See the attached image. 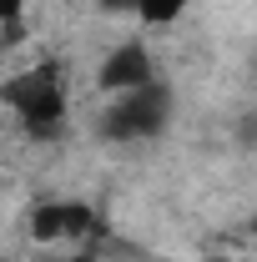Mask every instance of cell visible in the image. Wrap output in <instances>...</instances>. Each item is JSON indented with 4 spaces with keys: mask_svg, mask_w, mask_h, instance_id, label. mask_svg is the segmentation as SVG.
I'll use <instances>...</instances> for the list:
<instances>
[{
    "mask_svg": "<svg viewBox=\"0 0 257 262\" xmlns=\"http://www.w3.org/2000/svg\"><path fill=\"white\" fill-rule=\"evenodd\" d=\"M187 5H192V0H131V10H136L146 26H172Z\"/></svg>",
    "mask_w": 257,
    "mask_h": 262,
    "instance_id": "cell-5",
    "label": "cell"
},
{
    "mask_svg": "<svg viewBox=\"0 0 257 262\" xmlns=\"http://www.w3.org/2000/svg\"><path fill=\"white\" fill-rule=\"evenodd\" d=\"M166 116H172V91L161 81H146L126 96H111L106 116H101V136L111 141H152L166 131Z\"/></svg>",
    "mask_w": 257,
    "mask_h": 262,
    "instance_id": "cell-2",
    "label": "cell"
},
{
    "mask_svg": "<svg viewBox=\"0 0 257 262\" xmlns=\"http://www.w3.org/2000/svg\"><path fill=\"white\" fill-rule=\"evenodd\" d=\"M20 10H26V0H0V26H15Z\"/></svg>",
    "mask_w": 257,
    "mask_h": 262,
    "instance_id": "cell-6",
    "label": "cell"
},
{
    "mask_svg": "<svg viewBox=\"0 0 257 262\" xmlns=\"http://www.w3.org/2000/svg\"><path fill=\"white\" fill-rule=\"evenodd\" d=\"M0 101L26 121V131L51 136V131L66 121V111H71V81H66V71L56 61H40V66L15 71V76L0 86Z\"/></svg>",
    "mask_w": 257,
    "mask_h": 262,
    "instance_id": "cell-1",
    "label": "cell"
},
{
    "mask_svg": "<svg viewBox=\"0 0 257 262\" xmlns=\"http://www.w3.org/2000/svg\"><path fill=\"white\" fill-rule=\"evenodd\" d=\"M96 227V212L86 202H40L31 207V242L56 247V242H81Z\"/></svg>",
    "mask_w": 257,
    "mask_h": 262,
    "instance_id": "cell-3",
    "label": "cell"
},
{
    "mask_svg": "<svg viewBox=\"0 0 257 262\" xmlns=\"http://www.w3.org/2000/svg\"><path fill=\"white\" fill-rule=\"evenodd\" d=\"M146 81H157V66L146 56V46H136V40L106 51V61H101V71H96V86L106 96H126V91L146 86Z\"/></svg>",
    "mask_w": 257,
    "mask_h": 262,
    "instance_id": "cell-4",
    "label": "cell"
}]
</instances>
